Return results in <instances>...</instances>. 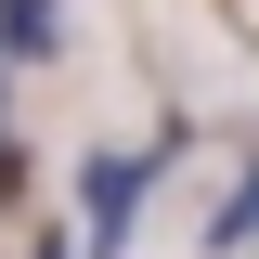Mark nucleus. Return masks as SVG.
<instances>
[{"instance_id": "3", "label": "nucleus", "mask_w": 259, "mask_h": 259, "mask_svg": "<svg viewBox=\"0 0 259 259\" xmlns=\"http://www.w3.org/2000/svg\"><path fill=\"white\" fill-rule=\"evenodd\" d=\"M207 246H221V259H246V246H259V168H246V182H233V207H221V221H207Z\"/></svg>"}, {"instance_id": "4", "label": "nucleus", "mask_w": 259, "mask_h": 259, "mask_svg": "<svg viewBox=\"0 0 259 259\" xmlns=\"http://www.w3.org/2000/svg\"><path fill=\"white\" fill-rule=\"evenodd\" d=\"M0 182H13V117H0Z\"/></svg>"}, {"instance_id": "1", "label": "nucleus", "mask_w": 259, "mask_h": 259, "mask_svg": "<svg viewBox=\"0 0 259 259\" xmlns=\"http://www.w3.org/2000/svg\"><path fill=\"white\" fill-rule=\"evenodd\" d=\"M168 156H182V130H168L156 156H91V168H78V207H91V259H117V246H130V221H143V182H156Z\"/></svg>"}, {"instance_id": "2", "label": "nucleus", "mask_w": 259, "mask_h": 259, "mask_svg": "<svg viewBox=\"0 0 259 259\" xmlns=\"http://www.w3.org/2000/svg\"><path fill=\"white\" fill-rule=\"evenodd\" d=\"M0 52H65V0H0Z\"/></svg>"}]
</instances>
